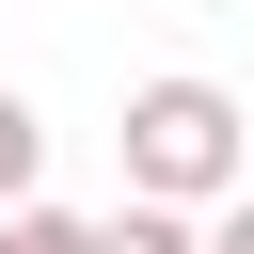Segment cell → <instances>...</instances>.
<instances>
[{
    "label": "cell",
    "mask_w": 254,
    "mask_h": 254,
    "mask_svg": "<svg viewBox=\"0 0 254 254\" xmlns=\"http://www.w3.org/2000/svg\"><path fill=\"white\" fill-rule=\"evenodd\" d=\"M111 143H127V190H143V206L222 222V206L254 190V127H238V95H222V79H190V64H175V79H143Z\"/></svg>",
    "instance_id": "obj_1"
},
{
    "label": "cell",
    "mask_w": 254,
    "mask_h": 254,
    "mask_svg": "<svg viewBox=\"0 0 254 254\" xmlns=\"http://www.w3.org/2000/svg\"><path fill=\"white\" fill-rule=\"evenodd\" d=\"M95 254H206V222H190V206H143V190H127V206L95 222Z\"/></svg>",
    "instance_id": "obj_2"
},
{
    "label": "cell",
    "mask_w": 254,
    "mask_h": 254,
    "mask_svg": "<svg viewBox=\"0 0 254 254\" xmlns=\"http://www.w3.org/2000/svg\"><path fill=\"white\" fill-rule=\"evenodd\" d=\"M32 175H48V111H32V95H0V222H16V206H48Z\"/></svg>",
    "instance_id": "obj_3"
},
{
    "label": "cell",
    "mask_w": 254,
    "mask_h": 254,
    "mask_svg": "<svg viewBox=\"0 0 254 254\" xmlns=\"http://www.w3.org/2000/svg\"><path fill=\"white\" fill-rule=\"evenodd\" d=\"M0 254H95V222H64V206H16V222H0Z\"/></svg>",
    "instance_id": "obj_4"
},
{
    "label": "cell",
    "mask_w": 254,
    "mask_h": 254,
    "mask_svg": "<svg viewBox=\"0 0 254 254\" xmlns=\"http://www.w3.org/2000/svg\"><path fill=\"white\" fill-rule=\"evenodd\" d=\"M206 254H254V190H238V206H222V222H206Z\"/></svg>",
    "instance_id": "obj_5"
}]
</instances>
